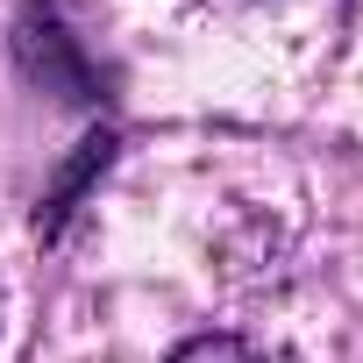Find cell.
<instances>
[{"label":"cell","mask_w":363,"mask_h":363,"mask_svg":"<svg viewBox=\"0 0 363 363\" xmlns=\"http://www.w3.org/2000/svg\"><path fill=\"white\" fill-rule=\"evenodd\" d=\"M171 363H264V356H257L250 342H235V335H193Z\"/></svg>","instance_id":"3"},{"label":"cell","mask_w":363,"mask_h":363,"mask_svg":"<svg viewBox=\"0 0 363 363\" xmlns=\"http://www.w3.org/2000/svg\"><path fill=\"white\" fill-rule=\"evenodd\" d=\"M15 57H22V72L29 79H43L50 93H65V100H100V79H93V65L79 57V36H65V22L50 15V8H29L22 22H15Z\"/></svg>","instance_id":"1"},{"label":"cell","mask_w":363,"mask_h":363,"mask_svg":"<svg viewBox=\"0 0 363 363\" xmlns=\"http://www.w3.org/2000/svg\"><path fill=\"white\" fill-rule=\"evenodd\" d=\"M107 150H114V135H93V143L79 150V164L65 171V186H57V200H50V214H43V235H57V221L72 214V193L86 186V171H100V164H107Z\"/></svg>","instance_id":"2"}]
</instances>
